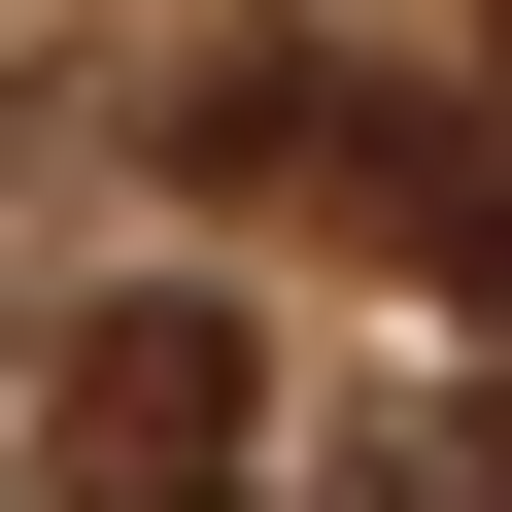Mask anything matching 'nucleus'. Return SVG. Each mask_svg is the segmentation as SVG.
Masks as SVG:
<instances>
[{
	"mask_svg": "<svg viewBox=\"0 0 512 512\" xmlns=\"http://www.w3.org/2000/svg\"><path fill=\"white\" fill-rule=\"evenodd\" d=\"M205 171H239V205L410 239V274L512 342V103H410V69H239V103H205Z\"/></svg>",
	"mask_w": 512,
	"mask_h": 512,
	"instance_id": "obj_1",
	"label": "nucleus"
},
{
	"mask_svg": "<svg viewBox=\"0 0 512 512\" xmlns=\"http://www.w3.org/2000/svg\"><path fill=\"white\" fill-rule=\"evenodd\" d=\"M69 512H274V376H239V308H69Z\"/></svg>",
	"mask_w": 512,
	"mask_h": 512,
	"instance_id": "obj_2",
	"label": "nucleus"
}]
</instances>
